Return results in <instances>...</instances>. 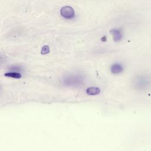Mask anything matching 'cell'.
I'll return each mask as SVG.
<instances>
[{
	"label": "cell",
	"mask_w": 151,
	"mask_h": 151,
	"mask_svg": "<svg viewBox=\"0 0 151 151\" xmlns=\"http://www.w3.org/2000/svg\"><path fill=\"white\" fill-rule=\"evenodd\" d=\"M132 87L137 91H146L151 87V76L140 73L133 76L131 80Z\"/></svg>",
	"instance_id": "obj_1"
},
{
	"label": "cell",
	"mask_w": 151,
	"mask_h": 151,
	"mask_svg": "<svg viewBox=\"0 0 151 151\" xmlns=\"http://www.w3.org/2000/svg\"><path fill=\"white\" fill-rule=\"evenodd\" d=\"M61 15L65 19H72L75 17V12L73 8L70 6H63L60 9Z\"/></svg>",
	"instance_id": "obj_2"
},
{
	"label": "cell",
	"mask_w": 151,
	"mask_h": 151,
	"mask_svg": "<svg viewBox=\"0 0 151 151\" xmlns=\"http://www.w3.org/2000/svg\"><path fill=\"white\" fill-rule=\"evenodd\" d=\"M81 78L75 76H71L67 77V78H65L64 81L65 84L70 86H77L78 85H80L81 83Z\"/></svg>",
	"instance_id": "obj_3"
},
{
	"label": "cell",
	"mask_w": 151,
	"mask_h": 151,
	"mask_svg": "<svg viewBox=\"0 0 151 151\" xmlns=\"http://www.w3.org/2000/svg\"><path fill=\"white\" fill-rule=\"evenodd\" d=\"M110 33L113 37V40L115 42L120 41L123 37V34L122 30L120 29H112L110 30Z\"/></svg>",
	"instance_id": "obj_4"
},
{
	"label": "cell",
	"mask_w": 151,
	"mask_h": 151,
	"mask_svg": "<svg viewBox=\"0 0 151 151\" xmlns=\"http://www.w3.org/2000/svg\"><path fill=\"white\" fill-rule=\"evenodd\" d=\"M110 71L113 74H119L123 71V67L120 64L115 63L111 66Z\"/></svg>",
	"instance_id": "obj_5"
},
{
	"label": "cell",
	"mask_w": 151,
	"mask_h": 151,
	"mask_svg": "<svg viewBox=\"0 0 151 151\" xmlns=\"http://www.w3.org/2000/svg\"><path fill=\"white\" fill-rule=\"evenodd\" d=\"M86 93L90 96L97 95L100 93V89L97 87H88L86 90Z\"/></svg>",
	"instance_id": "obj_6"
},
{
	"label": "cell",
	"mask_w": 151,
	"mask_h": 151,
	"mask_svg": "<svg viewBox=\"0 0 151 151\" xmlns=\"http://www.w3.org/2000/svg\"><path fill=\"white\" fill-rule=\"evenodd\" d=\"M4 76L5 77H10V78H20L21 77V75L19 73H17V72H8V73H6L4 74Z\"/></svg>",
	"instance_id": "obj_7"
},
{
	"label": "cell",
	"mask_w": 151,
	"mask_h": 151,
	"mask_svg": "<svg viewBox=\"0 0 151 151\" xmlns=\"http://www.w3.org/2000/svg\"><path fill=\"white\" fill-rule=\"evenodd\" d=\"M50 52V48L48 45H44L41 49V53L42 54H47Z\"/></svg>",
	"instance_id": "obj_8"
}]
</instances>
